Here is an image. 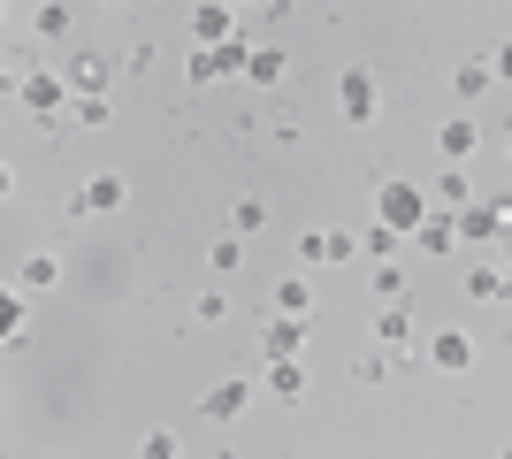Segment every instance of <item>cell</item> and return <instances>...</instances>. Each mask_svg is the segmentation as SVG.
I'll return each instance as SVG.
<instances>
[{"label": "cell", "mask_w": 512, "mask_h": 459, "mask_svg": "<svg viewBox=\"0 0 512 459\" xmlns=\"http://www.w3.org/2000/svg\"><path fill=\"white\" fill-rule=\"evenodd\" d=\"M107 77H115L107 54H77V62H69V92H77V100H107Z\"/></svg>", "instance_id": "9c48e42d"}, {"label": "cell", "mask_w": 512, "mask_h": 459, "mask_svg": "<svg viewBox=\"0 0 512 459\" xmlns=\"http://www.w3.org/2000/svg\"><path fill=\"white\" fill-rule=\"evenodd\" d=\"M413 245H421V253H451V245H459V215H428L421 230H413Z\"/></svg>", "instance_id": "2e32d148"}, {"label": "cell", "mask_w": 512, "mask_h": 459, "mask_svg": "<svg viewBox=\"0 0 512 459\" xmlns=\"http://www.w3.org/2000/svg\"><path fill=\"white\" fill-rule=\"evenodd\" d=\"M467 299H512V268H474Z\"/></svg>", "instance_id": "d6986e66"}, {"label": "cell", "mask_w": 512, "mask_h": 459, "mask_svg": "<svg viewBox=\"0 0 512 459\" xmlns=\"http://www.w3.org/2000/svg\"><path fill=\"white\" fill-rule=\"evenodd\" d=\"M306 345V322H291V314H268V329H260V352L268 360H299Z\"/></svg>", "instance_id": "ba28073f"}, {"label": "cell", "mask_w": 512, "mask_h": 459, "mask_svg": "<svg viewBox=\"0 0 512 459\" xmlns=\"http://www.w3.org/2000/svg\"><path fill=\"white\" fill-rule=\"evenodd\" d=\"M222 69H214V46H192V85H214Z\"/></svg>", "instance_id": "4316f807"}, {"label": "cell", "mask_w": 512, "mask_h": 459, "mask_svg": "<svg viewBox=\"0 0 512 459\" xmlns=\"http://www.w3.org/2000/svg\"><path fill=\"white\" fill-rule=\"evenodd\" d=\"M505 230H512L505 199H474L467 215H459V238H467V245H490V238H505Z\"/></svg>", "instance_id": "277c9868"}, {"label": "cell", "mask_w": 512, "mask_h": 459, "mask_svg": "<svg viewBox=\"0 0 512 459\" xmlns=\"http://www.w3.org/2000/svg\"><path fill=\"white\" fill-rule=\"evenodd\" d=\"M62 284V261H54V253H31V261L16 268V291H54Z\"/></svg>", "instance_id": "9a60e30c"}, {"label": "cell", "mask_w": 512, "mask_h": 459, "mask_svg": "<svg viewBox=\"0 0 512 459\" xmlns=\"http://www.w3.org/2000/svg\"><path fill=\"white\" fill-rule=\"evenodd\" d=\"M146 459H176V437H169V429H153V437H146Z\"/></svg>", "instance_id": "f1b7e54d"}, {"label": "cell", "mask_w": 512, "mask_h": 459, "mask_svg": "<svg viewBox=\"0 0 512 459\" xmlns=\"http://www.w3.org/2000/svg\"><path fill=\"white\" fill-rule=\"evenodd\" d=\"M230 230H237V238L268 230V207H260V199H237V207H230Z\"/></svg>", "instance_id": "cb8c5ba5"}, {"label": "cell", "mask_w": 512, "mask_h": 459, "mask_svg": "<svg viewBox=\"0 0 512 459\" xmlns=\"http://www.w3.org/2000/svg\"><path fill=\"white\" fill-rule=\"evenodd\" d=\"M123 199H130L123 176H92L85 184V215H123Z\"/></svg>", "instance_id": "8fae6325"}, {"label": "cell", "mask_w": 512, "mask_h": 459, "mask_svg": "<svg viewBox=\"0 0 512 459\" xmlns=\"http://www.w3.org/2000/svg\"><path fill=\"white\" fill-rule=\"evenodd\" d=\"M474 146H482V131H474V115H451L444 131H436V153H444V169H467Z\"/></svg>", "instance_id": "52a82bcc"}, {"label": "cell", "mask_w": 512, "mask_h": 459, "mask_svg": "<svg viewBox=\"0 0 512 459\" xmlns=\"http://www.w3.org/2000/svg\"><path fill=\"white\" fill-rule=\"evenodd\" d=\"M337 108H344V123H375V115H383V92H375L367 69H344L337 77Z\"/></svg>", "instance_id": "7a4b0ae2"}, {"label": "cell", "mask_w": 512, "mask_h": 459, "mask_svg": "<svg viewBox=\"0 0 512 459\" xmlns=\"http://www.w3.org/2000/svg\"><path fill=\"white\" fill-rule=\"evenodd\" d=\"M69 23H77V8H62V0L31 8V31H39V39H69Z\"/></svg>", "instance_id": "ac0fdd59"}, {"label": "cell", "mask_w": 512, "mask_h": 459, "mask_svg": "<svg viewBox=\"0 0 512 459\" xmlns=\"http://www.w3.org/2000/svg\"><path fill=\"white\" fill-rule=\"evenodd\" d=\"M268 391L276 398H306V368L299 360H268Z\"/></svg>", "instance_id": "ffe728a7"}, {"label": "cell", "mask_w": 512, "mask_h": 459, "mask_svg": "<svg viewBox=\"0 0 512 459\" xmlns=\"http://www.w3.org/2000/svg\"><path fill=\"white\" fill-rule=\"evenodd\" d=\"M367 284H375V299H383V306H406V268H398V261H383Z\"/></svg>", "instance_id": "7402d4cb"}, {"label": "cell", "mask_w": 512, "mask_h": 459, "mask_svg": "<svg viewBox=\"0 0 512 459\" xmlns=\"http://www.w3.org/2000/svg\"><path fill=\"white\" fill-rule=\"evenodd\" d=\"M107 115H115V100H77V123H85V131H100Z\"/></svg>", "instance_id": "484cf974"}, {"label": "cell", "mask_w": 512, "mask_h": 459, "mask_svg": "<svg viewBox=\"0 0 512 459\" xmlns=\"http://www.w3.org/2000/svg\"><path fill=\"white\" fill-rule=\"evenodd\" d=\"M497 459H512V444H505V452H497Z\"/></svg>", "instance_id": "4dcf8cb0"}, {"label": "cell", "mask_w": 512, "mask_h": 459, "mask_svg": "<svg viewBox=\"0 0 512 459\" xmlns=\"http://www.w3.org/2000/svg\"><path fill=\"white\" fill-rule=\"evenodd\" d=\"M245 406H253V383H245V375H222V383L199 398V414H207V421H237Z\"/></svg>", "instance_id": "8992f818"}, {"label": "cell", "mask_w": 512, "mask_h": 459, "mask_svg": "<svg viewBox=\"0 0 512 459\" xmlns=\"http://www.w3.org/2000/svg\"><path fill=\"white\" fill-rule=\"evenodd\" d=\"M276 314L306 322V314H314V284H306V276H276Z\"/></svg>", "instance_id": "7c38bea8"}, {"label": "cell", "mask_w": 512, "mask_h": 459, "mask_svg": "<svg viewBox=\"0 0 512 459\" xmlns=\"http://www.w3.org/2000/svg\"><path fill=\"white\" fill-rule=\"evenodd\" d=\"M283 77H291V62H283V46H253V69H245V85H283Z\"/></svg>", "instance_id": "4fadbf2b"}, {"label": "cell", "mask_w": 512, "mask_h": 459, "mask_svg": "<svg viewBox=\"0 0 512 459\" xmlns=\"http://www.w3.org/2000/svg\"><path fill=\"white\" fill-rule=\"evenodd\" d=\"M490 69H497V77H505V85H512V39H505V46H497V54H490Z\"/></svg>", "instance_id": "f546056e"}, {"label": "cell", "mask_w": 512, "mask_h": 459, "mask_svg": "<svg viewBox=\"0 0 512 459\" xmlns=\"http://www.w3.org/2000/svg\"><path fill=\"white\" fill-rule=\"evenodd\" d=\"M237 261H245V245H237V238L214 245V268H222V276H237Z\"/></svg>", "instance_id": "83f0119b"}, {"label": "cell", "mask_w": 512, "mask_h": 459, "mask_svg": "<svg viewBox=\"0 0 512 459\" xmlns=\"http://www.w3.org/2000/svg\"><path fill=\"white\" fill-rule=\"evenodd\" d=\"M16 100H23L31 115H62V108H69V77H54V69H31V77L16 85Z\"/></svg>", "instance_id": "3957f363"}, {"label": "cell", "mask_w": 512, "mask_h": 459, "mask_svg": "<svg viewBox=\"0 0 512 459\" xmlns=\"http://www.w3.org/2000/svg\"><path fill=\"white\" fill-rule=\"evenodd\" d=\"M375 222H390L398 238H413V230L428 222V192H421V184H398V176H390L383 192H375Z\"/></svg>", "instance_id": "6da1fadb"}, {"label": "cell", "mask_w": 512, "mask_h": 459, "mask_svg": "<svg viewBox=\"0 0 512 459\" xmlns=\"http://www.w3.org/2000/svg\"><path fill=\"white\" fill-rule=\"evenodd\" d=\"M490 85H497V69H490V62H459V69H451V92H459V100H482Z\"/></svg>", "instance_id": "e0dca14e"}, {"label": "cell", "mask_w": 512, "mask_h": 459, "mask_svg": "<svg viewBox=\"0 0 512 459\" xmlns=\"http://www.w3.org/2000/svg\"><path fill=\"white\" fill-rule=\"evenodd\" d=\"M428 368L467 375L474 368V337H467V329H436V337H428Z\"/></svg>", "instance_id": "5b68a950"}, {"label": "cell", "mask_w": 512, "mask_h": 459, "mask_svg": "<svg viewBox=\"0 0 512 459\" xmlns=\"http://www.w3.org/2000/svg\"><path fill=\"white\" fill-rule=\"evenodd\" d=\"M192 31H199V46H222V39H237V8L207 0V8H192Z\"/></svg>", "instance_id": "30bf717a"}, {"label": "cell", "mask_w": 512, "mask_h": 459, "mask_svg": "<svg viewBox=\"0 0 512 459\" xmlns=\"http://www.w3.org/2000/svg\"><path fill=\"white\" fill-rule=\"evenodd\" d=\"M436 199H444L451 215H467V207H474V184H467V169H444V184H436Z\"/></svg>", "instance_id": "603a6c76"}, {"label": "cell", "mask_w": 512, "mask_h": 459, "mask_svg": "<svg viewBox=\"0 0 512 459\" xmlns=\"http://www.w3.org/2000/svg\"><path fill=\"white\" fill-rule=\"evenodd\" d=\"M406 337H413V314H406V306H383V314H375V345L406 352Z\"/></svg>", "instance_id": "5bb4252c"}, {"label": "cell", "mask_w": 512, "mask_h": 459, "mask_svg": "<svg viewBox=\"0 0 512 459\" xmlns=\"http://www.w3.org/2000/svg\"><path fill=\"white\" fill-rule=\"evenodd\" d=\"M360 253H375V268L398 261V230H390V222H367V230H360Z\"/></svg>", "instance_id": "44dd1931"}, {"label": "cell", "mask_w": 512, "mask_h": 459, "mask_svg": "<svg viewBox=\"0 0 512 459\" xmlns=\"http://www.w3.org/2000/svg\"><path fill=\"white\" fill-rule=\"evenodd\" d=\"M299 261H306V268L329 261V230H306V238H299Z\"/></svg>", "instance_id": "d4e9b609"}]
</instances>
